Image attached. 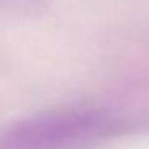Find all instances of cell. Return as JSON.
Segmentation results:
<instances>
[{
  "label": "cell",
  "mask_w": 149,
  "mask_h": 149,
  "mask_svg": "<svg viewBox=\"0 0 149 149\" xmlns=\"http://www.w3.org/2000/svg\"><path fill=\"white\" fill-rule=\"evenodd\" d=\"M117 122L109 112L69 107L16 122L0 136V149H75L109 135Z\"/></svg>",
  "instance_id": "1"
}]
</instances>
